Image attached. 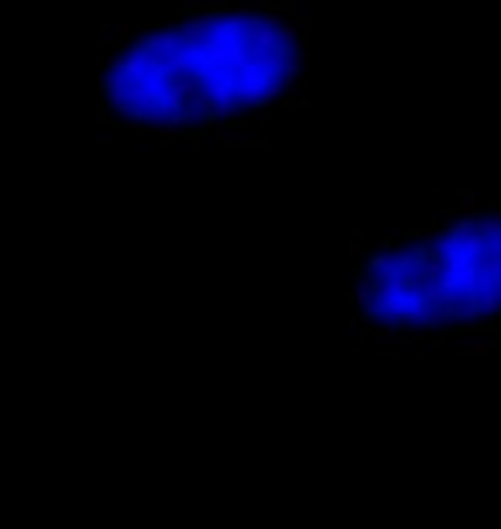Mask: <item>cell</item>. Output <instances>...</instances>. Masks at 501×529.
<instances>
[{"mask_svg": "<svg viewBox=\"0 0 501 529\" xmlns=\"http://www.w3.org/2000/svg\"><path fill=\"white\" fill-rule=\"evenodd\" d=\"M309 83L313 35L295 0H172L100 31V145L264 148Z\"/></svg>", "mask_w": 501, "mask_h": 529, "instance_id": "obj_1", "label": "cell"}, {"mask_svg": "<svg viewBox=\"0 0 501 529\" xmlns=\"http://www.w3.org/2000/svg\"><path fill=\"white\" fill-rule=\"evenodd\" d=\"M347 292L350 354L501 347V193H436L429 213L378 238L354 234Z\"/></svg>", "mask_w": 501, "mask_h": 529, "instance_id": "obj_2", "label": "cell"}]
</instances>
